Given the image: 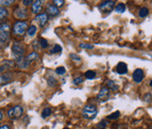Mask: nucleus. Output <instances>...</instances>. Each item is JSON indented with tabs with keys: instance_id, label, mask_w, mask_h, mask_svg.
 <instances>
[{
	"instance_id": "nucleus-23",
	"label": "nucleus",
	"mask_w": 152,
	"mask_h": 129,
	"mask_svg": "<svg viewBox=\"0 0 152 129\" xmlns=\"http://www.w3.org/2000/svg\"><path fill=\"white\" fill-rule=\"evenodd\" d=\"M119 116H120V111L116 110V111H115V112H113L111 115L108 116V119H110V120H116L118 118H119Z\"/></svg>"
},
{
	"instance_id": "nucleus-17",
	"label": "nucleus",
	"mask_w": 152,
	"mask_h": 129,
	"mask_svg": "<svg viewBox=\"0 0 152 129\" xmlns=\"http://www.w3.org/2000/svg\"><path fill=\"white\" fill-rule=\"evenodd\" d=\"M107 88L112 91H116L118 89V86L116 85V83L114 80H108L107 81Z\"/></svg>"
},
{
	"instance_id": "nucleus-14",
	"label": "nucleus",
	"mask_w": 152,
	"mask_h": 129,
	"mask_svg": "<svg viewBox=\"0 0 152 129\" xmlns=\"http://www.w3.org/2000/svg\"><path fill=\"white\" fill-rule=\"evenodd\" d=\"M11 80H12V75L10 73H4L2 75H0V85L9 83Z\"/></svg>"
},
{
	"instance_id": "nucleus-5",
	"label": "nucleus",
	"mask_w": 152,
	"mask_h": 129,
	"mask_svg": "<svg viewBox=\"0 0 152 129\" xmlns=\"http://www.w3.org/2000/svg\"><path fill=\"white\" fill-rule=\"evenodd\" d=\"M24 113V109L21 106H15L8 111V116L10 119H19Z\"/></svg>"
},
{
	"instance_id": "nucleus-26",
	"label": "nucleus",
	"mask_w": 152,
	"mask_h": 129,
	"mask_svg": "<svg viewBox=\"0 0 152 129\" xmlns=\"http://www.w3.org/2000/svg\"><path fill=\"white\" fill-rule=\"evenodd\" d=\"M56 73L57 75H63V74H65L66 73V68L64 67H58L56 69Z\"/></svg>"
},
{
	"instance_id": "nucleus-37",
	"label": "nucleus",
	"mask_w": 152,
	"mask_h": 129,
	"mask_svg": "<svg viewBox=\"0 0 152 129\" xmlns=\"http://www.w3.org/2000/svg\"><path fill=\"white\" fill-rule=\"evenodd\" d=\"M2 117H3V113H2V111L0 110V120L2 119Z\"/></svg>"
},
{
	"instance_id": "nucleus-13",
	"label": "nucleus",
	"mask_w": 152,
	"mask_h": 129,
	"mask_svg": "<svg viewBox=\"0 0 152 129\" xmlns=\"http://www.w3.org/2000/svg\"><path fill=\"white\" fill-rule=\"evenodd\" d=\"M115 71L120 75L126 74L128 72V66L127 64L124 62H119L118 64V66L115 67Z\"/></svg>"
},
{
	"instance_id": "nucleus-28",
	"label": "nucleus",
	"mask_w": 152,
	"mask_h": 129,
	"mask_svg": "<svg viewBox=\"0 0 152 129\" xmlns=\"http://www.w3.org/2000/svg\"><path fill=\"white\" fill-rule=\"evenodd\" d=\"M53 3H54V6H56V8H58V7H62V6L64 5V3H65V1H64V0H54Z\"/></svg>"
},
{
	"instance_id": "nucleus-31",
	"label": "nucleus",
	"mask_w": 152,
	"mask_h": 129,
	"mask_svg": "<svg viewBox=\"0 0 152 129\" xmlns=\"http://www.w3.org/2000/svg\"><path fill=\"white\" fill-rule=\"evenodd\" d=\"M71 58L73 60H76V61H81V58L79 56H77V54H72Z\"/></svg>"
},
{
	"instance_id": "nucleus-2",
	"label": "nucleus",
	"mask_w": 152,
	"mask_h": 129,
	"mask_svg": "<svg viewBox=\"0 0 152 129\" xmlns=\"http://www.w3.org/2000/svg\"><path fill=\"white\" fill-rule=\"evenodd\" d=\"M11 51H12V54L14 55V57L16 58L17 62L20 64L24 59V54H25V48L20 42H14L12 45V48H11Z\"/></svg>"
},
{
	"instance_id": "nucleus-39",
	"label": "nucleus",
	"mask_w": 152,
	"mask_h": 129,
	"mask_svg": "<svg viewBox=\"0 0 152 129\" xmlns=\"http://www.w3.org/2000/svg\"><path fill=\"white\" fill-rule=\"evenodd\" d=\"M101 129H105V128H101Z\"/></svg>"
},
{
	"instance_id": "nucleus-18",
	"label": "nucleus",
	"mask_w": 152,
	"mask_h": 129,
	"mask_svg": "<svg viewBox=\"0 0 152 129\" xmlns=\"http://www.w3.org/2000/svg\"><path fill=\"white\" fill-rule=\"evenodd\" d=\"M115 9L116 12H118V13H123L124 11L126 10V6H125V4H123V3H119V4H118V6H115Z\"/></svg>"
},
{
	"instance_id": "nucleus-24",
	"label": "nucleus",
	"mask_w": 152,
	"mask_h": 129,
	"mask_svg": "<svg viewBox=\"0 0 152 129\" xmlns=\"http://www.w3.org/2000/svg\"><path fill=\"white\" fill-rule=\"evenodd\" d=\"M61 51H62L61 46L56 44V45L54 46V48H53V49L51 50V54H57V52H60Z\"/></svg>"
},
{
	"instance_id": "nucleus-36",
	"label": "nucleus",
	"mask_w": 152,
	"mask_h": 129,
	"mask_svg": "<svg viewBox=\"0 0 152 129\" xmlns=\"http://www.w3.org/2000/svg\"><path fill=\"white\" fill-rule=\"evenodd\" d=\"M0 129H10V127L7 125H2V126H0Z\"/></svg>"
},
{
	"instance_id": "nucleus-27",
	"label": "nucleus",
	"mask_w": 152,
	"mask_h": 129,
	"mask_svg": "<svg viewBox=\"0 0 152 129\" xmlns=\"http://www.w3.org/2000/svg\"><path fill=\"white\" fill-rule=\"evenodd\" d=\"M39 45L42 49H46L48 48V41L45 38H42L39 40Z\"/></svg>"
},
{
	"instance_id": "nucleus-38",
	"label": "nucleus",
	"mask_w": 152,
	"mask_h": 129,
	"mask_svg": "<svg viewBox=\"0 0 152 129\" xmlns=\"http://www.w3.org/2000/svg\"><path fill=\"white\" fill-rule=\"evenodd\" d=\"M64 129H69V128H64Z\"/></svg>"
},
{
	"instance_id": "nucleus-35",
	"label": "nucleus",
	"mask_w": 152,
	"mask_h": 129,
	"mask_svg": "<svg viewBox=\"0 0 152 129\" xmlns=\"http://www.w3.org/2000/svg\"><path fill=\"white\" fill-rule=\"evenodd\" d=\"M7 68H8L7 66H1V67H0V74H1L3 71H5V70L7 69Z\"/></svg>"
},
{
	"instance_id": "nucleus-8",
	"label": "nucleus",
	"mask_w": 152,
	"mask_h": 129,
	"mask_svg": "<svg viewBox=\"0 0 152 129\" xmlns=\"http://www.w3.org/2000/svg\"><path fill=\"white\" fill-rule=\"evenodd\" d=\"M109 98H110V90L107 87H103L100 91V93H98L97 99L99 101L105 102V101H107Z\"/></svg>"
},
{
	"instance_id": "nucleus-11",
	"label": "nucleus",
	"mask_w": 152,
	"mask_h": 129,
	"mask_svg": "<svg viewBox=\"0 0 152 129\" xmlns=\"http://www.w3.org/2000/svg\"><path fill=\"white\" fill-rule=\"evenodd\" d=\"M42 5H43V1H42V0H36V1H33L32 8H31L32 12L37 14V15L39 14L40 11H42Z\"/></svg>"
},
{
	"instance_id": "nucleus-9",
	"label": "nucleus",
	"mask_w": 152,
	"mask_h": 129,
	"mask_svg": "<svg viewBox=\"0 0 152 129\" xmlns=\"http://www.w3.org/2000/svg\"><path fill=\"white\" fill-rule=\"evenodd\" d=\"M48 15L46 13H39L35 17V21L39 23L40 27H43L46 25V22H48Z\"/></svg>"
},
{
	"instance_id": "nucleus-19",
	"label": "nucleus",
	"mask_w": 152,
	"mask_h": 129,
	"mask_svg": "<svg viewBox=\"0 0 152 129\" xmlns=\"http://www.w3.org/2000/svg\"><path fill=\"white\" fill-rule=\"evenodd\" d=\"M37 30H38V28H37L36 25H30V26L28 27V29H27L28 36H30V37L35 36V34L37 33Z\"/></svg>"
},
{
	"instance_id": "nucleus-33",
	"label": "nucleus",
	"mask_w": 152,
	"mask_h": 129,
	"mask_svg": "<svg viewBox=\"0 0 152 129\" xmlns=\"http://www.w3.org/2000/svg\"><path fill=\"white\" fill-rule=\"evenodd\" d=\"M14 1H12V0H10V1H1V3L5 6H9V5H11Z\"/></svg>"
},
{
	"instance_id": "nucleus-15",
	"label": "nucleus",
	"mask_w": 152,
	"mask_h": 129,
	"mask_svg": "<svg viewBox=\"0 0 152 129\" xmlns=\"http://www.w3.org/2000/svg\"><path fill=\"white\" fill-rule=\"evenodd\" d=\"M27 15L28 13L26 9L18 8L15 10V16H16V18H18V19H25L27 17Z\"/></svg>"
},
{
	"instance_id": "nucleus-12",
	"label": "nucleus",
	"mask_w": 152,
	"mask_h": 129,
	"mask_svg": "<svg viewBox=\"0 0 152 129\" xmlns=\"http://www.w3.org/2000/svg\"><path fill=\"white\" fill-rule=\"evenodd\" d=\"M46 14L50 15L52 17L57 16L59 14V10H58V8H56L54 5H48L47 8H46Z\"/></svg>"
},
{
	"instance_id": "nucleus-10",
	"label": "nucleus",
	"mask_w": 152,
	"mask_h": 129,
	"mask_svg": "<svg viewBox=\"0 0 152 129\" xmlns=\"http://www.w3.org/2000/svg\"><path fill=\"white\" fill-rule=\"evenodd\" d=\"M144 77H145V74H144V71L142 69L137 68V69L134 70V72L132 74V78H133V80L135 81V83H142V80H144Z\"/></svg>"
},
{
	"instance_id": "nucleus-3",
	"label": "nucleus",
	"mask_w": 152,
	"mask_h": 129,
	"mask_svg": "<svg viewBox=\"0 0 152 129\" xmlns=\"http://www.w3.org/2000/svg\"><path fill=\"white\" fill-rule=\"evenodd\" d=\"M10 37V25L7 22L0 25V43H6Z\"/></svg>"
},
{
	"instance_id": "nucleus-22",
	"label": "nucleus",
	"mask_w": 152,
	"mask_h": 129,
	"mask_svg": "<svg viewBox=\"0 0 152 129\" xmlns=\"http://www.w3.org/2000/svg\"><path fill=\"white\" fill-rule=\"evenodd\" d=\"M52 113V109L50 108H45L43 110H42V118H47L49 117Z\"/></svg>"
},
{
	"instance_id": "nucleus-20",
	"label": "nucleus",
	"mask_w": 152,
	"mask_h": 129,
	"mask_svg": "<svg viewBox=\"0 0 152 129\" xmlns=\"http://www.w3.org/2000/svg\"><path fill=\"white\" fill-rule=\"evenodd\" d=\"M148 13H149V9L148 8L144 7V8H142L141 9H140L139 16L141 17V18H145V17H147L148 15Z\"/></svg>"
},
{
	"instance_id": "nucleus-30",
	"label": "nucleus",
	"mask_w": 152,
	"mask_h": 129,
	"mask_svg": "<svg viewBox=\"0 0 152 129\" xmlns=\"http://www.w3.org/2000/svg\"><path fill=\"white\" fill-rule=\"evenodd\" d=\"M80 47L83 49H93V45L91 44H85V43H82L80 44Z\"/></svg>"
},
{
	"instance_id": "nucleus-34",
	"label": "nucleus",
	"mask_w": 152,
	"mask_h": 129,
	"mask_svg": "<svg viewBox=\"0 0 152 129\" xmlns=\"http://www.w3.org/2000/svg\"><path fill=\"white\" fill-rule=\"evenodd\" d=\"M106 122H105V121H102V122H100V124H99V126H101L102 128H104L105 126H106Z\"/></svg>"
},
{
	"instance_id": "nucleus-6",
	"label": "nucleus",
	"mask_w": 152,
	"mask_h": 129,
	"mask_svg": "<svg viewBox=\"0 0 152 129\" xmlns=\"http://www.w3.org/2000/svg\"><path fill=\"white\" fill-rule=\"evenodd\" d=\"M115 1H103L99 6V9L104 13H109L115 8Z\"/></svg>"
},
{
	"instance_id": "nucleus-7",
	"label": "nucleus",
	"mask_w": 152,
	"mask_h": 129,
	"mask_svg": "<svg viewBox=\"0 0 152 129\" xmlns=\"http://www.w3.org/2000/svg\"><path fill=\"white\" fill-rule=\"evenodd\" d=\"M38 58H39V54H38L37 51H33L29 55H27L26 58H24L20 64H22V67H26L27 66L30 64L31 62L37 60Z\"/></svg>"
},
{
	"instance_id": "nucleus-25",
	"label": "nucleus",
	"mask_w": 152,
	"mask_h": 129,
	"mask_svg": "<svg viewBox=\"0 0 152 129\" xmlns=\"http://www.w3.org/2000/svg\"><path fill=\"white\" fill-rule=\"evenodd\" d=\"M47 83H48V85L49 86H51V87H54V86H56V80L54 78V77H49V79H48V80H47Z\"/></svg>"
},
{
	"instance_id": "nucleus-29",
	"label": "nucleus",
	"mask_w": 152,
	"mask_h": 129,
	"mask_svg": "<svg viewBox=\"0 0 152 129\" xmlns=\"http://www.w3.org/2000/svg\"><path fill=\"white\" fill-rule=\"evenodd\" d=\"M84 81V78L83 77H77V78H75L74 80H73V83L75 84V85H78V84H80V83H82Z\"/></svg>"
},
{
	"instance_id": "nucleus-16",
	"label": "nucleus",
	"mask_w": 152,
	"mask_h": 129,
	"mask_svg": "<svg viewBox=\"0 0 152 129\" xmlns=\"http://www.w3.org/2000/svg\"><path fill=\"white\" fill-rule=\"evenodd\" d=\"M8 10L6 8H3V7H0V25L3 23V22L6 20V18L8 17Z\"/></svg>"
},
{
	"instance_id": "nucleus-1",
	"label": "nucleus",
	"mask_w": 152,
	"mask_h": 129,
	"mask_svg": "<svg viewBox=\"0 0 152 129\" xmlns=\"http://www.w3.org/2000/svg\"><path fill=\"white\" fill-rule=\"evenodd\" d=\"M98 114V109L95 105H86L82 110V116L86 120H93Z\"/></svg>"
},
{
	"instance_id": "nucleus-4",
	"label": "nucleus",
	"mask_w": 152,
	"mask_h": 129,
	"mask_svg": "<svg viewBox=\"0 0 152 129\" xmlns=\"http://www.w3.org/2000/svg\"><path fill=\"white\" fill-rule=\"evenodd\" d=\"M27 22L25 21H18L13 25V33L18 37H22L26 34L27 29Z\"/></svg>"
},
{
	"instance_id": "nucleus-32",
	"label": "nucleus",
	"mask_w": 152,
	"mask_h": 129,
	"mask_svg": "<svg viewBox=\"0 0 152 129\" xmlns=\"http://www.w3.org/2000/svg\"><path fill=\"white\" fill-rule=\"evenodd\" d=\"M32 3H33L32 0H24V1H23L24 6H29V5H31Z\"/></svg>"
},
{
	"instance_id": "nucleus-21",
	"label": "nucleus",
	"mask_w": 152,
	"mask_h": 129,
	"mask_svg": "<svg viewBox=\"0 0 152 129\" xmlns=\"http://www.w3.org/2000/svg\"><path fill=\"white\" fill-rule=\"evenodd\" d=\"M85 76H86V79L93 80V79H95V77H96V72L93 71V70H87V71L86 72V74H85Z\"/></svg>"
}]
</instances>
